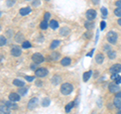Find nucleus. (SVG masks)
Returning <instances> with one entry per match:
<instances>
[{
    "label": "nucleus",
    "mask_w": 121,
    "mask_h": 114,
    "mask_svg": "<svg viewBox=\"0 0 121 114\" xmlns=\"http://www.w3.org/2000/svg\"><path fill=\"white\" fill-rule=\"evenodd\" d=\"M75 104V102H70V103H68L67 105H66V108H65V110H66V112L67 113H69L70 111H71V109L74 107V105Z\"/></svg>",
    "instance_id": "obj_22"
},
{
    "label": "nucleus",
    "mask_w": 121,
    "mask_h": 114,
    "mask_svg": "<svg viewBox=\"0 0 121 114\" xmlns=\"http://www.w3.org/2000/svg\"><path fill=\"white\" fill-rule=\"evenodd\" d=\"M39 26H40V28H41V29H47L50 25H48V21H47V20H44V19H43V21L40 22V25H39Z\"/></svg>",
    "instance_id": "obj_25"
},
{
    "label": "nucleus",
    "mask_w": 121,
    "mask_h": 114,
    "mask_svg": "<svg viewBox=\"0 0 121 114\" xmlns=\"http://www.w3.org/2000/svg\"><path fill=\"white\" fill-rule=\"evenodd\" d=\"M115 5L118 7V8H121V0H118V1L115 2Z\"/></svg>",
    "instance_id": "obj_38"
},
{
    "label": "nucleus",
    "mask_w": 121,
    "mask_h": 114,
    "mask_svg": "<svg viewBox=\"0 0 121 114\" xmlns=\"http://www.w3.org/2000/svg\"><path fill=\"white\" fill-rule=\"evenodd\" d=\"M8 107L10 108V109H16L17 108V104H15V103H13V101H7L6 103H5Z\"/></svg>",
    "instance_id": "obj_21"
},
{
    "label": "nucleus",
    "mask_w": 121,
    "mask_h": 114,
    "mask_svg": "<svg viewBox=\"0 0 121 114\" xmlns=\"http://www.w3.org/2000/svg\"><path fill=\"white\" fill-rule=\"evenodd\" d=\"M117 114H121V111H120V112H118V113H117Z\"/></svg>",
    "instance_id": "obj_44"
},
{
    "label": "nucleus",
    "mask_w": 121,
    "mask_h": 114,
    "mask_svg": "<svg viewBox=\"0 0 121 114\" xmlns=\"http://www.w3.org/2000/svg\"><path fill=\"white\" fill-rule=\"evenodd\" d=\"M121 72V65L120 64H115L110 68V73L111 74H118Z\"/></svg>",
    "instance_id": "obj_8"
},
{
    "label": "nucleus",
    "mask_w": 121,
    "mask_h": 114,
    "mask_svg": "<svg viewBox=\"0 0 121 114\" xmlns=\"http://www.w3.org/2000/svg\"><path fill=\"white\" fill-rule=\"evenodd\" d=\"M27 1H28V0H27Z\"/></svg>",
    "instance_id": "obj_48"
},
{
    "label": "nucleus",
    "mask_w": 121,
    "mask_h": 114,
    "mask_svg": "<svg viewBox=\"0 0 121 114\" xmlns=\"http://www.w3.org/2000/svg\"><path fill=\"white\" fill-rule=\"evenodd\" d=\"M50 17H51V14H50V12H45L44 13V20H48L50 19Z\"/></svg>",
    "instance_id": "obj_36"
},
{
    "label": "nucleus",
    "mask_w": 121,
    "mask_h": 114,
    "mask_svg": "<svg viewBox=\"0 0 121 114\" xmlns=\"http://www.w3.org/2000/svg\"><path fill=\"white\" fill-rule=\"evenodd\" d=\"M93 53H94V48H93V50L89 53V54H87V57H91V56H93Z\"/></svg>",
    "instance_id": "obj_39"
},
{
    "label": "nucleus",
    "mask_w": 121,
    "mask_h": 114,
    "mask_svg": "<svg viewBox=\"0 0 121 114\" xmlns=\"http://www.w3.org/2000/svg\"><path fill=\"white\" fill-rule=\"evenodd\" d=\"M92 114H95V113H92Z\"/></svg>",
    "instance_id": "obj_47"
},
{
    "label": "nucleus",
    "mask_w": 121,
    "mask_h": 114,
    "mask_svg": "<svg viewBox=\"0 0 121 114\" xmlns=\"http://www.w3.org/2000/svg\"><path fill=\"white\" fill-rule=\"evenodd\" d=\"M95 60H96V63H97V64L103 63V61H104V56H103V54H97L96 57H95Z\"/></svg>",
    "instance_id": "obj_15"
},
{
    "label": "nucleus",
    "mask_w": 121,
    "mask_h": 114,
    "mask_svg": "<svg viewBox=\"0 0 121 114\" xmlns=\"http://www.w3.org/2000/svg\"><path fill=\"white\" fill-rule=\"evenodd\" d=\"M114 80H115V83H116L117 85H118V84H120V83H121V76H119L118 74H117V75L115 76Z\"/></svg>",
    "instance_id": "obj_31"
},
{
    "label": "nucleus",
    "mask_w": 121,
    "mask_h": 114,
    "mask_svg": "<svg viewBox=\"0 0 121 114\" xmlns=\"http://www.w3.org/2000/svg\"><path fill=\"white\" fill-rule=\"evenodd\" d=\"M6 44V39L3 35H0V47Z\"/></svg>",
    "instance_id": "obj_30"
},
{
    "label": "nucleus",
    "mask_w": 121,
    "mask_h": 114,
    "mask_svg": "<svg viewBox=\"0 0 121 114\" xmlns=\"http://www.w3.org/2000/svg\"><path fill=\"white\" fill-rule=\"evenodd\" d=\"M50 104H51V100H50V98H48V97H45L43 100V103H41V105H43V107H48Z\"/></svg>",
    "instance_id": "obj_24"
},
{
    "label": "nucleus",
    "mask_w": 121,
    "mask_h": 114,
    "mask_svg": "<svg viewBox=\"0 0 121 114\" xmlns=\"http://www.w3.org/2000/svg\"><path fill=\"white\" fill-rule=\"evenodd\" d=\"M48 74V71L44 68H39V69L35 70V76L39 78H43V77H45Z\"/></svg>",
    "instance_id": "obj_5"
},
{
    "label": "nucleus",
    "mask_w": 121,
    "mask_h": 114,
    "mask_svg": "<svg viewBox=\"0 0 121 114\" xmlns=\"http://www.w3.org/2000/svg\"><path fill=\"white\" fill-rule=\"evenodd\" d=\"M70 33V29L68 27H62L60 30V35H68Z\"/></svg>",
    "instance_id": "obj_17"
},
{
    "label": "nucleus",
    "mask_w": 121,
    "mask_h": 114,
    "mask_svg": "<svg viewBox=\"0 0 121 114\" xmlns=\"http://www.w3.org/2000/svg\"><path fill=\"white\" fill-rule=\"evenodd\" d=\"M109 91H110L111 93H118L119 92V87L118 85L116 84H110L109 85Z\"/></svg>",
    "instance_id": "obj_11"
},
{
    "label": "nucleus",
    "mask_w": 121,
    "mask_h": 114,
    "mask_svg": "<svg viewBox=\"0 0 121 114\" xmlns=\"http://www.w3.org/2000/svg\"><path fill=\"white\" fill-rule=\"evenodd\" d=\"M115 97H118V98H121V92H118L116 93V96Z\"/></svg>",
    "instance_id": "obj_40"
},
{
    "label": "nucleus",
    "mask_w": 121,
    "mask_h": 114,
    "mask_svg": "<svg viewBox=\"0 0 121 114\" xmlns=\"http://www.w3.org/2000/svg\"><path fill=\"white\" fill-rule=\"evenodd\" d=\"M73 90H74V87L72 84H70V83H64V84L60 86V92L64 95H70L73 92Z\"/></svg>",
    "instance_id": "obj_1"
},
{
    "label": "nucleus",
    "mask_w": 121,
    "mask_h": 114,
    "mask_svg": "<svg viewBox=\"0 0 121 114\" xmlns=\"http://www.w3.org/2000/svg\"><path fill=\"white\" fill-rule=\"evenodd\" d=\"M37 102H39V99L37 98H31L29 101H28V104H27V109L28 110H32L33 108H35V106L37 105Z\"/></svg>",
    "instance_id": "obj_7"
},
{
    "label": "nucleus",
    "mask_w": 121,
    "mask_h": 114,
    "mask_svg": "<svg viewBox=\"0 0 121 114\" xmlns=\"http://www.w3.org/2000/svg\"><path fill=\"white\" fill-rule=\"evenodd\" d=\"M107 54H108V57L110 58L111 60H113V59H115V57H116V53L115 52H113V51H108L107 52Z\"/></svg>",
    "instance_id": "obj_29"
},
{
    "label": "nucleus",
    "mask_w": 121,
    "mask_h": 114,
    "mask_svg": "<svg viewBox=\"0 0 121 114\" xmlns=\"http://www.w3.org/2000/svg\"><path fill=\"white\" fill-rule=\"evenodd\" d=\"M59 81H60V78L59 77V76H55V77L52 78V83L54 85L59 84Z\"/></svg>",
    "instance_id": "obj_26"
},
{
    "label": "nucleus",
    "mask_w": 121,
    "mask_h": 114,
    "mask_svg": "<svg viewBox=\"0 0 121 114\" xmlns=\"http://www.w3.org/2000/svg\"><path fill=\"white\" fill-rule=\"evenodd\" d=\"M118 24L121 26V18H119V19H118Z\"/></svg>",
    "instance_id": "obj_43"
},
{
    "label": "nucleus",
    "mask_w": 121,
    "mask_h": 114,
    "mask_svg": "<svg viewBox=\"0 0 121 114\" xmlns=\"http://www.w3.org/2000/svg\"><path fill=\"white\" fill-rule=\"evenodd\" d=\"M25 80H26V81H28V82H31V81L35 80V77H32V76H26Z\"/></svg>",
    "instance_id": "obj_35"
},
{
    "label": "nucleus",
    "mask_w": 121,
    "mask_h": 114,
    "mask_svg": "<svg viewBox=\"0 0 121 114\" xmlns=\"http://www.w3.org/2000/svg\"><path fill=\"white\" fill-rule=\"evenodd\" d=\"M1 14H2V13H1V11H0V16H1Z\"/></svg>",
    "instance_id": "obj_45"
},
{
    "label": "nucleus",
    "mask_w": 121,
    "mask_h": 114,
    "mask_svg": "<svg viewBox=\"0 0 121 114\" xmlns=\"http://www.w3.org/2000/svg\"><path fill=\"white\" fill-rule=\"evenodd\" d=\"M0 114H10V108L6 104L0 105Z\"/></svg>",
    "instance_id": "obj_9"
},
{
    "label": "nucleus",
    "mask_w": 121,
    "mask_h": 114,
    "mask_svg": "<svg viewBox=\"0 0 121 114\" xmlns=\"http://www.w3.org/2000/svg\"><path fill=\"white\" fill-rule=\"evenodd\" d=\"M85 27L87 29H91V28L94 27V24L92 23V22H86V23H85Z\"/></svg>",
    "instance_id": "obj_32"
},
{
    "label": "nucleus",
    "mask_w": 121,
    "mask_h": 114,
    "mask_svg": "<svg viewBox=\"0 0 121 114\" xmlns=\"http://www.w3.org/2000/svg\"><path fill=\"white\" fill-rule=\"evenodd\" d=\"M92 1L95 3V4H98V3H99V0H92Z\"/></svg>",
    "instance_id": "obj_42"
},
{
    "label": "nucleus",
    "mask_w": 121,
    "mask_h": 114,
    "mask_svg": "<svg viewBox=\"0 0 121 114\" xmlns=\"http://www.w3.org/2000/svg\"><path fill=\"white\" fill-rule=\"evenodd\" d=\"M70 64H71V59L68 58V57H65V58H63L62 61H60V65H62V66H64V67L69 66Z\"/></svg>",
    "instance_id": "obj_13"
},
{
    "label": "nucleus",
    "mask_w": 121,
    "mask_h": 114,
    "mask_svg": "<svg viewBox=\"0 0 121 114\" xmlns=\"http://www.w3.org/2000/svg\"><path fill=\"white\" fill-rule=\"evenodd\" d=\"M114 14L116 15V16H118L121 18V8H116L114 10Z\"/></svg>",
    "instance_id": "obj_33"
},
{
    "label": "nucleus",
    "mask_w": 121,
    "mask_h": 114,
    "mask_svg": "<svg viewBox=\"0 0 121 114\" xmlns=\"http://www.w3.org/2000/svg\"><path fill=\"white\" fill-rule=\"evenodd\" d=\"M30 12H31V8H30V7H23V8H21L19 10V13H20V15H22V16L27 15Z\"/></svg>",
    "instance_id": "obj_12"
},
{
    "label": "nucleus",
    "mask_w": 121,
    "mask_h": 114,
    "mask_svg": "<svg viewBox=\"0 0 121 114\" xmlns=\"http://www.w3.org/2000/svg\"><path fill=\"white\" fill-rule=\"evenodd\" d=\"M13 84L15 85V86H17V87H23L24 86V82L23 81H21V80H19V79H15L14 81H13Z\"/></svg>",
    "instance_id": "obj_18"
},
{
    "label": "nucleus",
    "mask_w": 121,
    "mask_h": 114,
    "mask_svg": "<svg viewBox=\"0 0 121 114\" xmlns=\"http://www.w3.org/2000/svg\"><path fill=\"white\" fill-rule=\"evenodd\" d=\"M45 1H50V0H45Z\"/></svg>",
    "instance_id": "obj_46"
},
{
    "label": "nucleus",
    "mask_w": 121,
    "mask_h": 114,
    "mask_svg": "<svg viewBox=\"0 0 121 114\" xmlns=\"http://www.w3.org/2000/svg\"><path fill=\"white\" fill-rule=\"evenodd\" d=\"M31 60H32V62L35 63V64H41L43 62V55L41 54H39V53H35V54L32 55V57H31Z\"/></svg>",
    "instance_id": "obj_2"
},
{
    "label": "nucleus",
    "mask_w": 121,
    "mask_h": 114,
    "mask_svg": "<svg viewBox=\"0 0 121 114\" xmlns=\"http://www.w3.org/2000/svg\"><path fill=\"white\" fill-rule=\"evenodd\" d=\"M96 16H97L96 10H94V9H89V10H87V12H86V17H87V19H88L89 21H92L93 19H95Z\"/></svg>",
    "instance_id": "obj_4"
},
{
    "label": "nucleus",
    "mask_w": 121,
    "mask_h": 114,
    "mask_svg": "<svg viewBox=\"0 0 121 114\" xmlns=\"http://www.w3.org/2000/svg\"><path fill=\"white\" fill-rule=\"evenodd\" d=\"M60 44V40H59V39H55V40H52V43L51 44L50 48H52V50H54V48H58V47H59Z\"/></svg>",
    "instance_id": "obj_16"
},
{
    "label": "nucleus",
    "mask_w": 121,
    "mask_h": 114,
    "mask_svg": "<svg viewBox=\"0 0 121 114\" xmlns=\"http://www.w3.org/2000/svg\"><path fill=\"white\" fill-rule=\"evenodd\" d=\"M113 104L115 105V107H117L118 109L121 110V98L115 97V98H114V101H113Z\"/></svg>",
    "instance_id": "obj_14"
},
{
    "label": "nucleus",
    "mask_w": 121,
    "mask_h": 114,
    "mask_svg": "<svg viewBox=\"0 0 121 114\" xmlns=\"http://www.w3.org/2000/svg\"><path fill=\"white\" fill-rule=\"evenodd\" d=\"M91 74H92V71H88V72H86V73H84V75H83V81L84 82L88 81L91 77Z\"/></svg>",
    "instance_id": "obj_20"
},
{
    "label": "nucleus",
    "mask_w": 121,
    "mask_h": 114,
    "mask_svg": "<svg viewBox=\"0 0 121 114\" xmlns=\"http://www.w3.org/2000/svg\"><path fill=\"white\" fill-rule=\"evenodd\" d=\"M48 25H50L52 29H56V28L59 27V23H58V21H56V20H54V19L50 21V23H48Z\"/></svg>",
    "instance_id": "obj_19"
},
{
    "label": "nucleus",
    "mask_w": 121,
    "mask_h": 114,
    "mask_svg": "<svg viewBox=\"0 0 121 114\" xmlns=\"http://www.w3.org/2000/svg\"><path fill=\"white\" fill-rule=\"evenodd\" d=\"M101 11H102V14H103V17L106 18V16H107V9H106L105 7H102Z\"/></svg>",
    "instance_id": "obj_34"
},
{
    "label": "nucleus",
    "mask_w": 121,
    "mask_h": 114,
    "mask_svg": "<svg viewBox=\"0 0 121 114\" xmlns=\"http://www.w3.org/2000/svg\"><path fill=\"white\" fill-rule=\"evenodd\" d=\"M26 92H27V88H25V87H20L19 89H18V94L20 95V96H23V95L26 94Z\"/></svg>",
    "instance_id": "obj_23"
},
{
    "label": "nucleus",
    "mask_w": 121,
    "mask_h": 114,
    "mask_svg": "<svg viewBox=\"0 0 121 114\" xmlns=\"http://www.w3.org/2000/svg\"><path fill=\"white\" fill-rule=\"evenodd\" d=\"M39 0H37V1H35V2H33V5H39Z\"/></svg>",
    "instance_id": "obj_41"
},
{
    "label": "nucleus",
    "mask_w": 121,
    "mask_h": 114,
    "mask_svg": "<svg viewBox=\"0 0 121 114\" xmlns=\"http://www.w3.org/2000/svg\"><path fill=\"white\" fill-rule=\"evenodd\" d=\"M9 100L10 101H13V102L19 101L20 100V95L18 94V93H10L9 94Z\"/></svg>",
    "instance_id": "obj_10"
},
{
    "label": "nucleus",
    "mask_w": 121,
    "mask_h": 114,
    "mask_svg": "<svg viewBox=\"0 0 121 114\" xmlns=\"http://www.w3.org/2000/svg\"><path fill=\"white\" fill-rule=\"evenodd\" d=\"M30 47H31V44H30L28 40H24L23 43H22V48H29Z\"/></svg>",
    "instance_id": "obj_28"
},
{
    "label": "nucleus",
    "mask_w": 121,
    "mask_h": 114,
    "mask_svg": "<svg viewBox=\"0 0 121 114\" xmlns=\"http://www.w3.org/2000/svg\"><path fill=\"white\" fill-rule=\"evenodd\" d=\"M117 39H118V36H117V33L115 31H109L107 33V39L110 44H116Z\"/></svg>",
    "instance_id": "obj_3"
},
{
    "label": "nucleus",
    "mask_w": 121,
    "mask_h": 114,
    "mask_svg": "<svg viewBox=\"0 0 121 114\" xmlns=\"http://www.w3.org/2000/svg\"><path fill=\"white\" fill-rule=\"evenodd\" d=\"M10 53L13 57H19L21 55V48L19 47H17V45H13V47L11 48Z\"/></svg>",
    "instance_id": "obj_6"
},
{
    "label": "nucleus",
    "mask_w": 121,
    "mask_h": 114,
    "mask_svg": "<svg viewBox=\"0 0 121 114\" xmlns=\"http://www.w3.org/2000/svg\"><path fill=\"white\" fill-rule=\"evenodd\" d=\"M105 26H106L105 21H102V22H101V24H100V29H101V30H103V29L105 28Z\"/></svg>",
    "instance_id": "obj_37"
},
{
    "label": "nucleus",
    "mask_w": 121,
    "mask_h": 114,
    "mask_svg": "<svg viewBox=\"0 0 121 114\" xmlns=\"http://www.w3.org/2000/svg\"><path fill=\"white\" fill-rule=\"evenodd\" d=\"M60 57V55L59 54V53H56V52H52V54H51V58L52 60H58Z\"/></svg>",
    "instance_id": "obj_27"
}]
</instances>
